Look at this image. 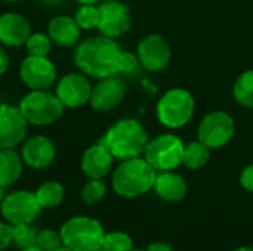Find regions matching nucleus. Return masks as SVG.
Segmentation results:
<instances>
[{
	"label": "nucleus",
	"mask_w": 253,
	"mask_h": 251,
	"mask_svg": "<svg viewBox=\"0 0 253 251\" xmlns=\"http://www.w3.org/2000/svg\"><path fill=\"white\" fill-rule=\"evenodd\" d=\"M28 55L33 56H47L52 47V40L49 34L44 33H31L25 43Z\"/></svg>",
	"instance_id": "bb28decb"
},
{
	"label": "nucleus",
	"mask_w": 253,
	"mask_h": 251,
	"mask_svg": "<svg viewBox=\"0 0 253 251\" xmlns=\"http://www.w3.org/2000/svg\"><path fill=\"white\" fill-rule=\"evenodd\" d=\"M56 155L53 142L46 136H33L22 146V161L36 170L49 167Z\"/></svg>",
	"instance_id": "dca6fc26"
},
{
	"label": "nucleus",
	"mask_w": 253,
	"mask_h": 251,
	"mask_svg": "<svg viewBox=\"0 0 253 251\" xmlns=\"http://www.w3.org/2000/svg\"><path fill=\"white\" fill-rule=\"evenodd\" d=\"M234 251H253L252 249H248V247H242V249H237V250Z\"/></svg>",
	"instance_id": "ea45409f"
},
{
	"label": "nucleus",
	"mask_w": 253,
	"mask_h": 251,
	"mask_svg": "<svg viewBox=\"0 0 253 251\" xmlns=\"http://www.w3.org/2000/svg\"><path fill=\"white\" fill-rule=\"evenodd\" d=\"M47 34L59 47H73L80 38V27L76 19L68 15H58L52 18L47 27Z\"/></svg>",
	"instance_id": "6ab92c4d"
},
{
	"label": "nucleus",
	"mask_w": 253,
	"mask_h": 251,
	"mask_svg": "<svg viewBox=\"0 0 253 251\" xmlns=\"http://www.w3.org/2000/svg\"><path fill=\"white\" fill-rule=\"evenodd\" d=\"M132 246H133L132 238L127 234L114 231L104 235L101 249H104L105 251H130Z\"/></svg>",
	"instance_id": "cd10ccee"
},
{
	"label": "nucleus",
	"mask_w": 253,
	"mask_h": 251,
	"mask_svg": "<svg viewBox=\"0 0 253 251\" xmlns=\"http://www.w3.org/2000/svg\"><path fill=\"white\" fill-rule=\"evenodd\" d=\"M37 234L39 232L31 226V223L12 225V244H15L19 250L34 247L37 246Z\"/></svg>",
	"instance_id": "b1692460"
},
{
	"label": "nucleus",
	"mask_w": 253,
	"mask_h": 251,
	"mask_svg": "<svg viewBox=\"0 0 253 251\" xmlns=\"http://www.w3.org/2000/svg\"><path fill=\"white\" fill-rule=\"evenodd\" d=\"M114 158L129 160L141 157L148 145L144 126L133 118H123L114 123L99 141Z\"/></svg>",
	"instance_id": "f03ea898"
},
{
	"label": "nucleus",
	"mask_w": 253,
	"mask_h": 251,
	"mask_svg": "<svg viewBox=\"0 0 253 251\" xmlns=\"http://www.w3.org/2000/svg\"><path fill=\"white\" fill-rule=\"evenodd\" d=\"M74 19L77 22V25L80 27V30H92V28H98L99 24V7L95 4H82L76 15Z\"/></svg>",
	"instance_id": "a878e982"
},
{
	"label": "nucleus",
	"mask_w": 253,
	"mask_h": 251,
	"mask_svg": "<svg viewBox=\"0 0 253 251\" xmlns=\"http://www.w3.org/2000/svg\"><path fill=\"white\" fill-rule=\"evenodd\" d=\"M80 4H96L98 0H77Z\"/></svg>",
	"instance_id": "c9c22d12"
},
{
	"label": "nucleus",
	"mask_w": 253,
	"mask_h": 251,
	"mask_svg": "<svg viewBox=\"0 0 253 251\" xmlns=\"http://www.w3.org/2000/svg\"><path fill=\"white\" fill-rule=\"evenodd\" d=\"M194 112V99L184 89L166 92L157 104V117L162 124L176 129L190 121Z\"/></svg>",
	"instance_id": "423d86ee"
},
{
	"label": "nucleus",
	"mask_w": 253,
	"mask_h": 251,
	"mask_svg": "<svg viewBox=\"0 0 253 251\" xmlns=\"http://www.w3.org/2000/svg\"><path fill=\"white\" fill-rule=\"evenodd\" d=\"M4 191H3V186H0V206H1V203H3V200H4Z\"/></svg>",
	"instance_id": "e433bc0d"
},
{
	"label": "nucleus",
	"mask_w": 253,
	"mask_h": 251,
	"mask_svg": "<svg viewBox=\"0 0 253 251\" xmlns=\"http://www.w3.org/2000/svg\"><path fill=\"white\" fill-rule=\"evenodd\" d=\"M42 210L43 209L39 204L36 194L31 191H25V189L15 191L6 195L0 206L1 216L10 225L33 223L39 217Z\"/></svg>",
	"instance_id": "6e6552de"
},
{
	"label": "nucleus",
	"mask_w": 253,
	"mask_h": 251,
	"mask_svg": "<svg viewBox=\"0 0 253 251\" xmlns=\"http://www.w3.org/2000/svg\"><path fill=\"white\" fill-rule=\"evenodd\" d=\"M98 7H99L98 28L102 33V36L116 38L125 34L130 28V13L123 3L117 0H108L99 4Z\"/></svg>",
	"instance_id": "ddd939ff"
},
{
	"label": "nucleus",
	"mask_w": 253,
	"mask_h": 251,
	"mask_svg": "<svg viewBox=\"0 0 253 251\" xmlns=\"http://www.w3.org/2000/svg\"><path fill=\"white\" fill-rule=\"evenodd\" d=\"M138 62L139 59L130 53V52H123L120 53V58H119V65H117V72H123V74H130L136 70L138 67Z\"/></svg>",
	"instance_id": "7c9ffc66"
},
{
	"label": "nucleus",
	"mask_w": 253,
	"mask_h": 251,
	"mask_svg": "<svg viewBox=\"0 0 253 251\" xmlns=\"http://www.w3.org/2000/svg\"><path fill=\"white\" fill-rule=\"evenodd\" d=\"M156 176L154 167L145 158L123 160L113 175V188L122 197L135 198L154 186Z\"/></svg>",
	"instance_id": "7ed1b4c3"
},
{
	"label": "nucleus",
	"mask_w": 253,
	"mask_h": 251,
	"mask_svg": "<svg viewBox=\"0 0 253 251\" xmlns=\"http://www.w3.org/2000/svg\"><path fill=\"white\" fill-rule=\"evenodd\" d=\"M147 251H173L170 246H168L166 243H153Z\"/></svg>",
	"instance_id": "f704fd0d"
},
{
	"label": "nucleus",
	"mask_w": 253,
	"mask_h": 251,
	"mask_svg": "<svg viewBox=\"0 0 253 251\" xmlns=\"http://www.w3.org/2000/svg\"><path fill=\"white\" fill-rule=\"evenodd\" d=\"M233 135L234 121L228 114L222 111L208 114L199 126V141L203 142L208 148L224 146L233 138Z\"/></svg>",
	"instance_id": "9d476101"
},
{
	"label": "nucleus",
	"mask_w": 253,
	"mask_h": 251,
	"mask_svg": "<svg viewBox=\"0 0 253 251\" xmlns=\"http://www.w3.org/2000/svg\"><path fill=\"white\" fill-rule=\"evenodd\" d=\"M28 121L16 107L0 105V148L10 149L22 143L27 136Z\"/></svg>",
	"instance_id": "9b49d317"
},
{
	"label": "nucleus",
	"mask_w": 253,
	"mask_h": 251,
	"mask_svg": "<svg viewBox=\"0 0 253 251\" xmlns=\"http://www.w3.org/2000/svg\"><path fill=\"white\" fill-rule=\"evenodd\" d=\"M9 64H10V58H9L7 52L0 46V75H3L7 71Z\"/></svg>",
	"instance_id": "72a5a7b5"
},
{
	"label": "nucleus",
	"mask_w": 253,
	"mask_h": 251,
	"mask_svg": "<svg viewBox=\"0 0 253 251\" xmlns=\"http://www.w3.org/2000/svg\"><path fill=\"white\" fill-rule=\"evenodd\" d=\"M37 247L43 251H56L62 247L61 234L55 229H43L37 234Z\"/></svg>",
	"instance_id": "c756f323"
},
{
	"label": "nucleus",
	"mask_w": 253,
	"mask_h": 251,
	"mask_svg": "<svg viewBox=\"0 0 253 251\" xmlns=\"http://www.w3.org/2000/svg\"><path fill=\"white\" fill-rule=\"evenodd\" d=\"M113 160L114 157L111 152L98 142L84 151L82 157V170L89 179H102L110 173Z\"/></svg>",
	"instance_id": "a211bd4d"
},
{
	"label": "nucleus",
	"mask_w": 253,
	"mask_h": 251,
	"mask_svg": "<svg viewBox=\"0 0 253 251\" xmlns=\"http://www.w3.org/2000/svg\"><path fill=\"white\" fill-rule=\"evenodd\" d=\"M130 251H144V250H133V249H132V250Z\"/></svg>",
	"instance_id": "37998d69"
},
{
	"label": "nucleus",
	"mask_w": 253,
	"mask_h": 251,
	"mask_svg": "<svg viewBox=\"0 0 253 251\" xmlns=\"http://www.w3.org/2000/svg\"><path fill=\"white\" fill-rule=\"evenodd\" d=\"M209 148L203 142H191L184 148L182 163L188 169H200L209 161Z\"/></svg>",
	"instance_id": "5701e85b"
},
{
	"label": "nucleus",
	"mask_w": 253,
	"mask_h": 251,
	"mask_svg": "<svg viewBox=\"0 0 253 251\" xmlns=\"http://www.w3.org/2000/svg\"><path fill=\"white\" fill-rule=\"evenodd\" d=\"M184 143L175 135H162L148 142L145 148V160L154 167V170L170 172L182 164Z\"/></svg>",
	"instance_id": "0eeeda50"
},
{
	"label": "nucleus",
	"mask_w": 253,
	"mask_h": 251,
	"mask_svg": "<svg viewBox=\"0 0 253 251\" xmlns=\"http://www.w3.org/2000/svg\"><path fill=\"white\" fill-rule=\"evenodd\" d=\"M34 194H36V198H37L39 204L42 206V209H53L62 203L65 191L59 182L49 180V182L42 183Z\"/></svg>",
	"instance_id": "4be33fe9"
},
{
	"label": "nucleus",
	"mask_w": 253,
	"mask_h": 251,
	"mask_svg": "<svg viewBox=\"0 0 253 251\" xmlns=\"http://www.w3.org/2000/svg\"><path fill=\"white\" fill-rule=\"evenodd\" d=\"M19 111L30 124L49 126L56 123L64 114V105L49 90H31L19 102Z\"/></svg>",
	"instance_id": "39448f33"
},
{
	"label": "nucleus",
	"mask_w": 253,
	"mask_h": 251,
	"mask_svg": "<svg viewBox=\"0 0 253 251\" xmlns=\"http://www.w3.org/2000/svg\"><path fill=\"white\" fill-rule=\"evenodd\" d=\"M12 244V225L9 222H0V251Z\"/></svg>",
	"instance_id": "2f4dec72"
},
{
	"label": "nucleus",
	"mask_w": 253,
	"mask_h": 251,
	"mask_svg": "<svg viewBox=\"0 0 253 251\" xmlns=\"http://www.w3.org/2000/svg\"><path fill=\"white\" fill-rule=\"evenodd\" d=\"M22 157L10 149L0 148V186L13 185L22 175Z\"/></svg>",
	"instance_id": "412c9836"
},
{
	"label": "nucleus",
	"mask_w": 253,
	"mask_h": 251,
	"mask_svg": "<svg viewBox=\"0 0 253 251\" xmlns=\"http://www.w3.org/2000/svg\"><path fill=\"white\" fill-rule=\"evenodd\" d=\"M93 251H105L104 249H98V250H93Z\"/></svg>",
	"instance_id": "79ce46f5"
},
{
	"label": "nucleus",
	"mask_w": 253,
	"mask_h": 251,
	"mask_svg": "<svg viewBox=\"0 0 253 251\" xmlns=\"http://www.w3.org/2000/svg\"><path fill=\"white\" fill-rule=\"evenodd\" d=\"M4 1H19V0H4Z\"/></svg>",
	"instance_id": "a19ab883"
},
{
	"label": "nucleus",
	"mask_w": 253,
	"mask_h": 251,
	"mask_svg": "<svg viewBox=\"0 0 253 251\" xmlns=\"http://www.w3.org/2000/svg\"><path fill=\"white\" fill-rule=\"evenodd\" d=\"M56 251H74V250H71V249H68V247H65V246H62V247H59L58 250Z\"/></svg>",
	"instance_id": "58836bf2"
},
{
	"label": "nucleus",
	"mask_w": 253,
	"mask_h": 251,
	"mask_svg": "<svg viewBox=\"0 0 253 251\" xmlns=\"http://www.w3.org/2000/svg\"><path fill=\"white\" fill-rule=\"evenodd\" d=\"M107 186L101 179H90L82 189V200L87 206H93L104 198Z\"/></svg>",
	"instance_id": "c85d7f7f"
},
{
	"label": "nucleus",
	"mask_w": 253,
	"mask_h": 251,
	"mask_svg": "<svg viewBox=\"0 0 253 251\" xmlns=\"http://www.w3.org/2000/svg\"><path fill=\"white\" fill-rule=\"evenodd\" d=\"M62 246L74 251H93L101 249L104 240L102 225L87 216L68 219L59 229Z\"/></svg>",
	"instance_id": "20e7f679"
},
{
	"label": "nucleus",
	"mask_w": 253,
	"mask_h": 251,
	"mask_svg": "<svg viewBox=\"0 0 253 251\" xmlns=\"http://www.w3.org/2000/svg\"><path fill=\"white\" fill-rule=\"evenodd\" d=\"M31 36L30 22L19 13L6 12L0 15V43L7 47H19Z\"/></svg>",
	"instance_id": "f3484780"
},
{
	"label": "nucleus",
	"mask_w": 253,
	"mask_h": 251,
	"mask_svg": "<svg viewBox=\"0 0 253 251\" xmlns=\"http://www.w3.org/2000/svg\"><path fill=\"white\" fill-rule=\"evenodd\" d=\"M138 59L144 68L150 71H160L170 61V47L162 36L151 34L139 43Z\"/></svg>",
	"instance_id": "2eb2a0df"
},
{
	"label": "nucleus",
	"mask_w": 253,
	"mask_h": 251,
	"mask_svg": "<svg viewBox=\"0 0 253 251\" xmlns=\"http://www.w3.org/2000/svg\"><path fill=\"white\" fill-rule=\"evenodd\" d=\"M21 251H43L40 247H37V246H34V247H28V249H25V250H21Z\"/></svg>",
	"instance_id": "4c0bfd02"
},
{
	"label": "nucleus",
	"mask_w": 253,
	"mask_h": 251,
	"mask_svg": "<svg viewBox=\"0 0 253 251\" xmlns=\"http://www.w3.org/2000/svg\"><path fill=\"white\" fill-rule=\"evenodd\" d=\"M122 49L114 38L98 36L83 40L74 52L76 67L92 77L105 78L117 74Z\"/></svg>",
	"instance_id": "f257e3e1"
},
{
	"label": "nucleus",
	"mask_w": 253,
	"mask_h": 251,
	"mask_svg": "<svg viewBox=\"0 0 253 251\" xmlns=\"http://www.w3.org/2000/svg\"><path fill=\"white\" fill-rule=\"evenodd\" d=\"M159 197H162L166 201H179L185 197L187 192V183L185 180L172 172H163L156 176L154 186Z\"/></svg>",
	"instance_id": "aec40b11"
},
{
	"label": "nucleus",
	"mask_w": 253,
	"mask_h": 251,
	"mask_svg": "<svg viewBox=\"0 0 253 251\" xmlns=\"http://www.w3.org/2000/svg\"><path fill=\"white\" fill-rule=\"evenodd\" d=\"M234 98L239 104L253 109V70L242 74L234 84Z\"/></svg>",
	"instance_id": "393cba45"
},
{
	"label": "nucleus",
	"mask_w": 253,
	"mask_h": 251,
	"mask_svg": "<svg viewBox=\"0 0 253 251\" xmlns=\"http://www.w3.org/2000/svg\"><path fill=\"white\" fill-rule=\"evenodd\" d=\"M125 95V83L119 77L110 75L105 78H99V83L92 87L89 102L96 111H111L123 101Z\"/></svg>",
	"instance_id": "4468645a"
},
{
	"label": "nucleus",
	"mask_w": 253,
	"mask_h": 251,
	"mask_svg": "<svg viewBox=\"0 0 253 251\" xmlns=\"http://www.w3.org/2000/svg\"><path fill=\"white\" fill-rule=\"evenodd\" d=\"M240 182H242V186H243L246 191L253 192V164L248 166V167L242 172Z\"/></svg>",
	"instance_id": "473e14b6"
},
{
	"label": "nucleus",
	"mask_w": 253,
	"mask_h": 251,
	"mask_svg": "<svg viewBox=\"0 0 253 251\" xmlns=\"http://www.w3.org/2000/svg\"><path fill=\"white\" fill-rule=\"evenodd\" d=\"M56 68L47 56L28 55L19 67L22 83L31 90H47L56 83Z\"/></svg>",
	"instance_id": "1a4fd4ad"
},
{
	"label": "nucleus",
	"mask_w": 253,
	"mask_h": 251,
	"mask_svg": "<svg viewBox=\"0 0 253 251\" xmlns=\"http://www.w3.org/2000/svg\"><path fill=\"white\" fill-rule=\"evenodd\" d=\"M55 93L64 107L79 108L90 101L92 84L83 74L70 72L58 80Z\"/></svg>",
	"instance_id": "f8f14e48"
}]
</instances>
